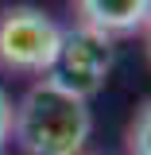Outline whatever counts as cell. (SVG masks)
<instances>
[{
  "instance_id": "cell-4",
  "label": "cell",
  "mask_w": 151,
  "mask_h": 155,
  "mask_svg": "<svg viewBox=\"0 0 151 155\" xmlns=\"http://www.w3.org/2000/svg\"><path fill=\"white\" fill-rule=\"evenodd\" d=\"M77 16L101 35H124L151 19V0H77Z\"/></svg>"
},
{
  "instance_id": "cell-6",
  "label": "cell",
  "mask_w": 151,
  "mask_h": 155,
  "mask_svg": "<svg viewBox=\"0 0 151 155\" xmlns=\"http://www.w3.org/2000/svg\"><path fill=\"white\" fill-rule=\"evenodd\" d=\"M8 128H12V105H8V97L0 93V143H4Z\"/></svg>"
},
{
  "instance_id": "cell-1",
  "label": "cell",
  "mask_w": 151,
  "mask_h": 155,
  "mask_svg": "<svg viewBox=\"0 0 151 155\" xmlns=\"http://www.w3.org/2000/svg\"><path fill=\"white\" fill-rule=\"evenodd\" d=\"M16 140L23 143L27 155H81L93 116L85 97L62 89L58 81L43 78L31 85L16 109Z\"/></svg>"
},
{
  "instance_id": "cell-5",
  "label": "cell",
  "mask_w": 151,
  "mask_h": 155,
  "mask_svg": "<svg viewBox=\"0 0 151 155\" xmlns=\"http://www.w3.org/2000/svg\"><path fill=\"white\" fill-rule=\"evenodd\" d=\"M128 151H132V155H151V101L140 109V116L132 120V132H128Z\"/></svg>"
},
{
  "instance_id": "cell-2",
  "label": "cell",
  "mask_w": 151,
  "mask_h": 155,
  "mask_svg": "<svg viewBox=\"0 0 151 155\" xmlns=\"http://www.w3.org/2000/svg\"><path fill=\"white\" fill-rule=\"evenodd\" d=\"M62 43V27L39 8H12L0 16V62L12 70H51Z\"/></svg>"
},
{
  "instance_id": "cell-3",
  "label": "cell",
  "mask_w": 151,
  "mask_h": 155,
  "mask_svg": "<svg viewBox=\"0 0 151 155\" xmlns=\"http://www.w3.org/2000/svg\"><path fill=\"white\" fill-rule=\"evenodd\" d=\"M113 70V43L109 35H101L93 27H77V31H62L58 54L51 62V81H58L62 89H70L77 97H89L109 81Z\"/></svg>"
}]
</instances>
